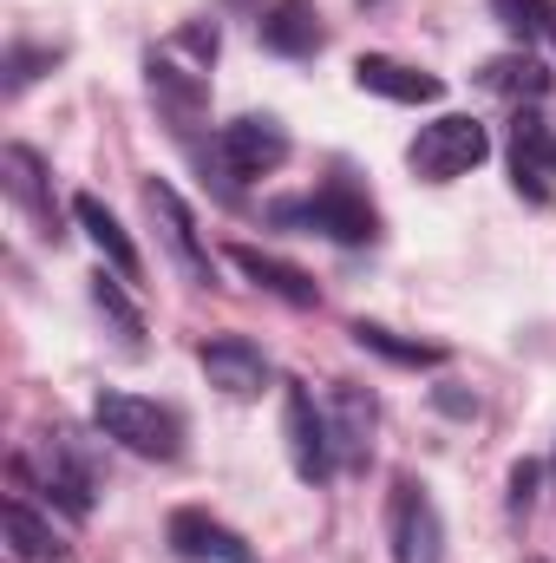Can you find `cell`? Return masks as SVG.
Instances as JSON below:
<instances>
[{"label":"cell","mask_w":556,"mask_h":563,"mask_svg":"<svg viewBox=\"0 0 556 563\" xmlns=\"http://www.w3.org/2000/svg\"><path fill=\"white\" fill-rule=\"evenodd\" d=\"M92 426H99L112 445H125L132 459H157V465L184 459V420H177L170 407H157V400H138V394L105 387V394L92 400Z\"/></svg>","instance_id":"6da1fadb"},{"label":"cell","mask_w":556,"mask_h":563,"mask_svg":"<svg viewBox=\"0 0 556 563\" xmlns=\"http://www.w3.org/2000/svg\"><path fill=\"white\" fill-rule=\"evenodd\" d=\"M485 157H491V132L478 119H465V112H445V119L419 125L413 144H407V164H413L425 184H452V177L478 170Z\"/></svg>","instance_id":"7a4b0ae2"},{"label":"cell","mask_w":556,"mask_h":563,"mask_svg":"<svg viewBox=\"0 0 556 563\" xmlns=\"http://www.w3.org/2000/svg\"><path fill=\"white\" fill-rule=\"evenodd\" d=\"M13 472H20V485H40L46 505H59L66 518H92V492H99V485H92V465L79 459V445H73L66 432H46Z\"/></svg>","instance_id":"3957f363"},{"label":"cell","mask_w":556,"mask_h":563,"mask_svg":"<svg viewBox=\"0 0 556 563\" xmlns=\"http://www.w3.org/2000/svg\"><path fill=\"white\" fill-rule=\"evenodd\" d=\"M276 223H308V230H321V236H334V243H374L380 236V217H374V203L347 184V177H327L308 203H281Z\"/></svg>","instance_id":"277c9868"},{"label":"cell","mask_w":556,"mask_h":563,"mask_svg":"<svg viewBox=\"0 0 556 563\" xmlns=\"http://www.w3.org/2000/svg\"><path fill=\"white\" fill-rule=\"evenodd\" d=\"M387 551H393V563H445V518H438V505L419 478H393Z\"/></svg>","instance_id":"5b68a950"},{"label":"cell","mask_w":556,"mask_h":563,"mask_svg":"<svg viewBox=\"0 0 556 563\" xmlns=\"http://www.w3.org/2000/svg\"><path fill=\"white\" fill-rule=\"evenodd\" d=\"M281 439H288V465L301 485H327L334 478V426H327V407H314L308 387H288L281 394Z\"/></svg>","instance_id":"8992f818"},{"label":"cell","mask_w":556,"mask_h":563,"mask_svg":"<svg viewBox=\"0 0 556 563\" xmlns=\"http://www.w3.org/2000/svg\"><path fill=\"white\" fill-rule=\"evenodd\" d=\"M144 210H151V223H157V236H164V250H170V263L184 269L190 282H216V256L203 250V236H197V217H190V203L164 184V177H144Z\"/></svg>","instance_id":"52a82bcc"},{"label":"cell","mask_w":556,"mask_h":563,"mask_svg":"<svg viewBox=\"0 0 556 563\" xmlns=\"http://www.w3.org/2000/svg\"><path fill=\"white\" fill-rule=\"evenodd\" d=\"M0 184H7V197L26 210L33 236H46V243L66 236V230H59V203H53V170L40 164L33 144H7V151H0Z\"/></svg>","instance_id":"ba28073f"},{"label":"cell","mask_w":556,"mask_h":563,"mask_svg":"<svg viewBox=\"0 0 556 563\" xmlns=\"http://www.w3.org/2000/svg\"><path fill=\"white\" fill-rule=\"evenodd\" d=\"M197 367H203V380H210L223 400H263V387H269V354H263L256 341H243V334L203 341V347H197Z\"/></svg>","instance_id":"9c48e42d"},{"label":"cell","mask_w":556,"mask_h":563,"mask_svg":"<svg viewBox=\"0 0 556 563\" xmlns=\"http://www.w3.org/2000/svg\"><path fill=\"white\" fill-rule=\"evenodd\" d=\"M216 151H223L230 177H269V170L288 164V132L269 112H243V119L216 125Z\"/></svg>","instance_id":"30bf717a"},{"label":"cell","mask_w":556,"mask_h":563,"mask_svg":"<svg viewBox=\"0 0 556 563\" xmlns=\"http://www.w3.org/2000/svg\"><path fill=\"white\" fill-rule=\"evenodd\" d=\"M511 184L537 210L556 203V132L537 112H518V125H511Z\"/></svg>","instance_id":"8fae6325"},{"label":"cell","mask_w":556,"mask_h":563,"mask_svg":"<svg viewBox=\"0 0 556 563\" xmlns=\"http://www.w3.org/2000/svg\"><path fill=\"white\" fill-rule=\"evenodd\" d=\"M354 86L374 92V99H393V106H438L445 99V79L407 66V59H387V53H360L354 59Z\"/></svg>","instance_id":"7c38bea8"},{"label":"cell","mask_w":556,"mask_h":563,"mask_svg":"<svg viewBox=\"0 0 556 563\" xmlns=\"http://www.w3.org/2000/svg\"><path fill=\"white\" fill-rule=\"evenodd\" d=\"M327 426H334V459H341V465H367V452H374V426H380L374 394H360L354 380H341V387L327 394Z\"/></svg>","instance_id":"4fadbf2b"},{"label":"cell","mask_w":556,"mask_h":563,"mask_svg":"<svg viewBox=\"0 0 556 563\" xmlns=\"http://www.w3.org/2000/svg\"><path fill=\"white\" fill-rule=\"evenodd\" d=\"M170 551L184 563H256V551L230 525H216L210 511H177L170 518Z\"/></svg>","instance_id":"5bb4252c"},{"label":"cell","mask_w":556,"mask_h":563,"mask_svg":"<svg viewBox=\"0 0 556 563\" xmlns=\"http://www.w3.org/2000/svg\"><path fill=\"white\" fill-rule=\"evenodd\" d=\"M144 86H151V99L164 106V119H170L177 132H190V125L203 119V106H210L203 79H197V73H184L170 53H144Z\"/></svg>","instance_id":"9a60e30c"},{"label":"cell","mask_w":556,"mask_h":563,"mask_svg":"<svg viewBox=\"0 0 556 563\" xmlns=\"http://www.w3.org/2000/svg\"><path fill=\"white\" fill-rule=\"evenodd\" d=\"M478 86L498 92V99H511V106H537V99H551L556 73L531 53V46H511V53H498V59L478 66Z\"/></svg>","instance_id":"2e32d148"},{"label":"cell","mask_w":556,"mask_h":563,"mask_svg":"<svg viewBox=\"0 0 556 563\" xmlns=\"http://www.w3.org/2000/svg\"><path fill=\"white\" fill-rule=\"evenodd\" d=\"M256 33H263V46L281 53V59H314V53H321V40H327V26H321L314 0H276V7L256 20Z\"/></svg>","instance_id":"e0dca14e"},{"label":"cell","mask_w":556,"mask_h":563,"mask_svg":"<svg viewBox=\"0 0 556 563\" xmlns=\"http://www.w3.org/2000/svg\"><path fill=\"white\" fill-rule=\"evenodd\" d=\"M230 263H236L243 276L256 282V288H269V295H281L288 308H314V301H321V288H314V276H308V269L281 263V256H269V250H256V243H236V250H230Z\"/></svg>","instance_id":"ac0fdd59"},{"label":"cell","mask_w":556,"mask_h":563,"mask_svg":"<svg viewBox=\"0 0 556 563\" xmlns=\"http://www.w3.org/2000/svg\"><path fill=\"white\" fill-rule=\"evenodd\" d=\"M73 223L92 236V250L112 263V276H125V282H138V250H132V236H125V223L99 203V197H73Z\"/></svg>","instance_id":"d6986e66"},{"label":"cell","mask_w":556,"mask_h":563,"mask_svg":"<svg viewBox=\"0 0 556 563\" xmlns=\"http://www.w3.org/2000/svg\"><path fill=\"white\" fill-rule=\"evenodd\" d=\"M7 544H13V558H26V563H59V558H66L59 531L26 505V492H13V498H7Z\"/></svg>","instance_id":"ffe728a7"},{"label":"cell","mask_w":556,"mask_h":563,"mask_svg":"<svg viewBox=\"0 0 556 563\" xmlns=\"http://www.w3.org/2000/svg\"><path fill=\"white\" fill-rule=\"evenodd\" d=\"M491 13H498V26H504L518 46L556 53V0H491Z\"/></svg>","instance_id":"44dd1931"},{"label":"cell","mask_w":556,"mask_h":563,"mask_svg":"<svg viewBox=\"0 0 556 563\" xmlns=\"http://www.w3.org/2000/svg\"><path fill=\"white\" fill-rule=\"evenodd\" d=\"M354 341L367 354H380V361H400V367H445V347L438 341H407V334H393L380 321H354Z\"/></svg>","instance_id":"7402d4cb"},{"label":"cell","mask_w":556,"mask_h":563,"mask_svg":"<svg viewBox=\"0 0 556 563\" xmlns=\"http://www.w3.org/2000/svg\"><path fill=\"white\" fill-rule=\"evenodd\" d=\"M119 282H125V276H105V269H99V276H92V308L112 321L119 347H125V354H138V347H144V321H138V308L125 301V288H119Z\"/></svg>","instance_id":"603a6c76"},{"label":"cell","mask_w":556,"mask_h":563,"mask_svg":"<svg viewBox=\"0 0 556 563\" xmlns=\"http://www.w3.org/2000/svg\"><path fill=\"white\" fill-rule=\"evenodd\" d=\"M40 66H53V53H40V46H13V53H7V99H20V92L40 79Z\"/></svg>","instance_id":"cb8c5ba5"},{"label":"cell","mask_w":556,"mask_h":563,"mask_svg":"<svg viewBox=\"0 0 556 563\" xmlns=\"http://www.w3.org/2000/svg\"><path fill=\"white\" fill-rule=\"evenodd\" d=\"M531 498H537V465H518L511 472V511H524Z\"/></svg>","instance_id":"d4e9b609"}]
</instances>
